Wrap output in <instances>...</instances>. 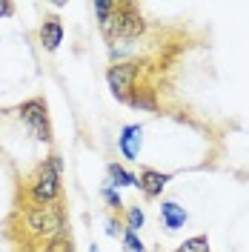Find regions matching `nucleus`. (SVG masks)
<instances>
[{
	"mask_svg": "<svg viewBox=\"0 0 249 252\" xmlns=\"http://www.w3.org/2000/svg\"><path fill=\"white\" fill-rule=\"evenodd\" d=\"M31 206H49L61 201V155H52L46 163L37 166L29 181Z\"/></svg>",
	"mask_w": 249,
	"mask_h": 252,
	"instance_id": "nucleus-1",
	"label": "nucleus"
},
{
	"mask_svg": "<svg viewBox=\"0 0 249 252\" xmlns=\"http://www.w3.org/2000/svg\"><path fill=\"white\" fill-rule=\"evenodd\" d=\"M23 229L37 241H52L66 232V218L58 204L49 206H29L23 212Z\"/></svg>",
	"mask_w": 249,
	"mask_h": 252,
	"instance_id": "nucleus-2",
	"label": "nucleus"
},
{
	"mask_svg": "<svg viewBox=\"0 0 249 252\" xmlns=\"http://www.w3.org/2000/svg\"><path fill=\"white\" fill-rule=\"evenodd\" d=\"M17 112H20V121L26 124V129H29L37 141H43V143L52 141L49 109H46V100H43V97H31V100H26V103H23Z\"/></svg>",
	"mask_w": 249,
	"mask_h": 252,
	"instance_id": "nucleus-3",
	"label": "nucleus"
},
{
	"mask_svg": "<svg viewBox=\"0 0 249 252\" xmlns=\"http://www.w3.org/2000/svg\"><path fill=\"white\" fill-rule=\"evenodd\" d=\"M140 75L138 63H115L106 72V80H109V89L118 100H132V89H135V80Z\"/></svg>",
	"mask_w": 249,
	"mask_h": 252,
	"instance_id": "nucleus-4",
	"label": "nucleus"
},
{
	"mask_svg": "<svg viewBox=\"0 0 249 252\" xmlns=\"http://www.w3.org/2000/svg\"><path fill=\"white\" fill-rule=\"evenodd\" d=\"M166 181H169V175L157 172V169H143L140 178H138V187H140V192H143L146 198H160Z\"/></svg>",
	"mask_w": 249,
	"mask_h": 252,
	"instance_id": "nucleus-5",
	"label": "nucleus"
},
{
	"mask_svg": "<svg viewBox=\"0 0 249 252\" xmlns=\"http://www.w3.org/2000/svg\"><path fill=\"white\" fill-rule=\"evenodd\" d=\"M40 43H43V49H49V52H55V49L63 43V23L58 17L43 20V26H40Z\"/></svg>",
	"mask_w": 249,
	"mask_h": 252,
	"instance_id": "nucleus-6",
	"label": "nucleus"
},
{
	"mask_svg": "<svg viewBox=\"0 0 249 252\" xmlns=\"http://www.w3.org/2000/svg\"><path fill=\"white\" fill-rule=\"evenodd\" d=\"M160 215H163V223H166V229H181L184 223H187V209L181 204H175V201H166V204H160Z\"/></svg>",
	"mask_w": 249,
	"mask_h": 252,
	"instance_id": "nucleus-7",
	"label": "nucleus"
},
{
	"mask_svg": "<svg viewBox=\"0 0 249 252\" xmlns=\"http://www.w3.org/2000/svg\"><path fill=\"white\" fill-rule=\"evenodd\" d=\"M121 152H124L126 158H138L140 152V126H126L124 135H121Z\"/></svg>",
	"mask_w": 249,
	"mask_h": 252,
	"instance_id": "nucleus-8",
	"label": "nucleus"
},
{
	"mask_svg": "<svg viewBox=\"0 0 249 252\" xmlns=\"http://www.w3.org/2000/svg\"><path fill=\"white\" fill-rule=\"evenodd\" d=\"M109 178L115 187H132V184H138V178L132 172H126L121 163H109Z\"/></svg>",
	"mask_w": 249,
	"mask_h": 252,
	"instance_id": "nucleus-9",
	"label": "nucleus"
},
{
	"mask_svg": "<svg viewBox=\"0 0 249 252\" xmlns=\"http://www.w3.org/2000/svg\"><path fill=\"white\" fill-rule=\"evenodd\" d=\"M178 252H209V238L206 235L189 238V241H184V244L178 247Z\"/></svg>",
	"mask_w": 249,
	"mask_h": 252,
	"instance_id": "nucleus-10",
	"label": "nucleus"
},
{
	"mask_svg": "<svg viewBox=\"0 0 249 252\" xmlns=\"http://www.w3.org/2000/svg\"><path fill=\"white\" fill-rule=\"evenodd\" d=\"M46 252H72V238L63 232V235L46 241Z\"/></svg>",
	"mask_w": 249,
	"mask_h": 252,
	"instance_id": "nucleus-11",
	"label": "nucleus"
},
{
	"mask_svg": "<svg viewBox=\"0 0 249 252\" xmlns=\"http://www.w3.org/2000/svg\"><path fill=\"white\" fill-rule=\"evenodd\" d=\"M129 232H138L140 226H143V209H138V206H132L129 212H126V223H124Z\"/></svg>",
	"mask_w": 249,
	"mask_h": 252,
	"instance_id": "nucleus-12",
	"label": "nucleus"
},
{
	"mask_svg": "<svg viewBox=\"0 0 249 252\" xmlns=\"http://www.w3.org/2000/svg\"><path fill=\"white\" fill-rule=\"evenodd\" d=\"M115 6H118L115 0H97V3H94V15H97V20H100V23L109 20V17L115 15Z\"/></svg>",
	"mask_w": 249,
	"mask_h": 252,
	"instance_id": "nucleus-13",
	"label": "nucleus"
},
{
	"mask_svg": "<svg viewBox=\"0 0 249 252\" xmlns=\"http://www.w3.org/2000/svg\"><path fill=\"white\" fill-rule=\"evenodd\" d=\"M124 252H143V244H140L138 232H124Z\"/></svg>",
	"mask_w": 249,
	"mask_h": 252,
	"instance_id": "nucleus-14",
	"label": "nucleus"
},
{
	"mask_svg": "<svg viewBox=\"0 0 249 252\" xmlns=\"http://www.w3.org/2000/svg\"><path fill=\"white\" fill-rule=\"evenodd\" d=\"M124 223H121V220H109V223H106V235L109 238H124Z\"/></svg>",
	"mask_w": 249,
	"mask_h": 252,
	"instance_id": "nucleus-15",
	"label": "nucleus"
},
{
	"mask_svg": "<svg viewBox=\"0 0 249 252\" xmlns=\"http://www.w3.org/2000/svg\"><path fill=\"white\" fill-rule=\"evenodd\" d=\"M103 198L109 201V206H112V209H121V204H124V201H121V195H118V192H115L112 187H106V189H103Z\"/></svg>",
	"mask_w": 249,
	"mask_h": 252,
	"instance_id": "nucleus-16",
	"label": "nucleus"
},
{
	"mask_svg": "<svg viewBox=\"0 0 249 252\" xmlns=\"http://www.w3.org/2000/svg\"><path fill=\"white\" fill-rule=\"evenodd\" d=\"M12 12H15V6H12V3H0V17L12 15Z\"/></svg>",
	"mask_w": 249,
	"mask_h": 252,
	"instance_id": "nucleus-17",
	"label": "nucleus"
},
{
	"mask_svg": "<svg viewBox=\"0 0 249 252\" xmlns=\"http://www.w3.org/2000/svg\"><path fill=\"white\" fill-rule=\"evenodd\" d=\"M89 252H97V247H92V250H89Z\"/></svg>",
	"mask_w": 249,
	"mask_h": 252,
	"instance_id": "nucleus-18",
	"label": "nucleus"
}]
</instances>
